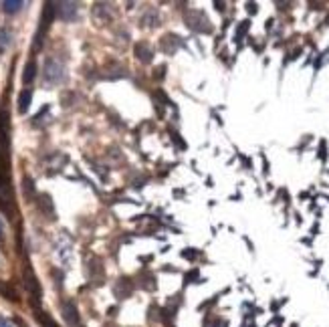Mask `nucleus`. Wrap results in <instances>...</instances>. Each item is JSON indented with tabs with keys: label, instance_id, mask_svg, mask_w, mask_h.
Wrapping results in <instances>:
<instances>
[{
	"label": "nucleus",
	"instance_id": "obj_17",
	"mask_svg": "<svg viewBox=\"0 0 329 327\" xmlns=\"http://www.w3.org/2000/svg\"><path fill=\"white\" fill-rule=\"evenodd\" d=\"M0 295H4V297L10 299V301H18V295H16V291L12 289V285L2 283V281H0Z\"/></svg>",
	"mask_w": 329,
	"mask_h": 327
},
{
	"label": "nucleus",
	"instance_id": "obj_15",
	"mask_svg": "<svg viewBox=\"0 0 329 327\" xmlns=\"http://www.w3.org/2000/svg\"><path fill=\"white\" fill-rule=\"evenodd\" d=\"M35 75H37V63H35V61H29L27 67H25V73H22V81H25V85H31L33 79H35Z\"/></svg>",
	"mask_w": 329,
	"mask_h": 327
},
{
	"label": "nucleus",
	"instance_id": "obj_7",
	"mask_svg": "<svg viewBox=\"0 0 329 327\" xmlns=\"http://www.w3.org/2000/svg\"><path fill=\"white\" fill-rule=\"evenodd\" d=\"M63 317H65L67 325L71 327L79 325V311H77V307H75L73 301H65L63 303Z\"/></svg>",
	"mask_w": 329,
	"mask_h": 327
},
{
	"label": "nucleus",
	"instance_id": "obj_21",
	"mask_svg": "<svg viewBox=\"0 0 329 327\" xmlns=\"http://www.w3.org/2000/svg\"><path fill=\"white\" fill-rule=\"evenodd\" d=\"M220 319H216V317H206L204 321V327H220Z\"/></svg>",
	"mask_w": 329,
	"mask_h": 327
},
{
	"label": "nucleus",
	"instance_id": "obj_5",
	"mask_svg": "<svg viewBox=\"0 0 329 327\" xmlns=\"http://www.w3.org/2000/svg\"><path fill=\"white\" fill-rule=\"evenodd\" d=\"M55 10L61 20H75L77 16V4L75 2H59L55 4Z\"/></svg>",
	"mask_w": 329,
	"mask_h": 327
},
{
	"label": "nucleus",
	"instance_id": "obj_13",
	"mask_svg": "<svg viewBox=\"0 0 329 327\" xmlns=\"http://www.w3.org/2000/svg\"><path fill=\"white\" fill-rule=\"evenodd\" d=\"M137 281H139V287L146 289V291H154L156 285H158V283H156V275H154V273H148V271L142 273Z\"/></svg>",
	"mask_w": 329,
	"mask_h": 327
},
{
	"label": "nucleus",
	"instance_id": "obj_14",
	"mask_svg": "<svg viewBox=\"0 0 329 327\" xmlns=\"http://www.w3.org/2000/svg\"><path fill=\"white\" fill-rule=\"evenodd\" d=\"M35 319L41 323V327H59L57 323H55V319H53L46 311L39 309V307H35Z\"/></svg>",
	"mask_w": 329,
	"mask_h": 327
},
{
	"label": "nucleus",
	"instance_id": "obj_3",
	"mask_svg": "<svg viewBox=\"0 0 329 327\" xmlns=\"http://www.w3.org/2000/svg\"><path fill=\"white\" fill-rule=\"evenodd\" d=\"M55 14H57V10H55V4H51V2H46L44 4V8H42V16H41V27H39V33H37V41H35V49H39L42 42V35L46 33V29L51 27V22H53V18H55Z\"/></svg>",
	"mask_w": 329,
	"mask_h": 327
},
{
	"label": "nucleus",
	"instance_id": "obj_10",
	"mask_svg": "<svg viewBox=\"0 0 329 327\" xmlns=\"http://www.w3.org/2000/svg\"><path fill=\"white\" fill-rule=\"evenodd\" d=\"M135 57H137V61H142V63H152L154 51L150 49L148 42H137V44H135Z\"/></svg>",
	"mask_w": 329,
	"mask_h": 327
},
{
	"label": "nucleus",
	"instance_id": "obj_26",
	"mask_svg": "<svg viewBox=\"0 0 329 327\" xmlns=\"http://www.w3.org/2000/svg\"><path fill=\"white\" fill-rule=\"evenodd\" d=\"M0 327H12V323H10L8 319H4V317H0Z\"/></svg>",
	"mask_w": 329,
	"mask_h": 327
},
{
	"label": "nucleus",
	"instance_id": "obj_25",
	"mask_svg": "<svg viewBox=\"0 0 329 327\" xmlns=\"http://www.w3.org/2000/svg\"><path fill=\"white\" fill-rule=\"evenodd\" d=\"M182 256H184V259H194V256H196V252H194V250H184V252H182Z\"/></svg>",
	"mask_w": 329,
	"mask_h": 327
},
{
	"label": "nucleus",
	"instance_id": "obj_29",
	"mask_svg": "<svg viewBox=\"0 0 329 327\" xmlns=\"http://www.w3.org/2000/svg\"><path fill=\"white\" fill-rule=\"evenodd\" d=\"M0 237H2V222H0Z\"/></svg>",
	"mask_w": 329,
	"mask_h": 327
},
{
	"label": "nucleus",
	"instance_id": "obj_19",
	"mask_svg": "<svg viewBox=\"0 0 329 327\" xmlns=\"http://www.w3.org/2000/svg\"><path fill=\"white\" fill-rule=\"evenodd\" d=\"M10 31L8 29H0V49H6L10 44Z\"/></svg>",
	"mask_w": 329,
	"mask_h": 327
},
{
	"label": "nucleus",
	"instance_id": "obj_23",
	"mask_svg": "<svg viewBox=\"0 0 329 327\" xmlns=\"http://www.w3.org/2000/svg\"><path fill=\"white\" fill-rule=\"evenodd\" d=\"M194 279H198V271H190V273H186V283H194Z\"/></svg>",
	"mask_w": 329,
	"mask_h": 327
},
{
	"label": "nucleus",
	"instance_id": "obj_2",
	"mask_svg": "<svg viewBox=\"0 0 329 327\" xmlns=\"http://www.w3.org/2000/svg\"><path fill=\"white\" fill-rule=\"evenodd\" d=\"M184 18H186V27L188 29H192L196 33H212V25H210L208 16L202 10H188Z\"/></svg>",
	"mask_w": 329,
	"mask_h": 327
},
{
	"label": "nucleus",
	"instance_id": "obj_16",
	"mask_svg": "<svg viewBox=\"0 0 329 327\" xmlns=\"http://www.w3.org/2000/svg\"><path fill=\"white\" fill-rule=\"evenodd\" d=\"M22 6H25V2H20V0H6V2H2V10H4L6 14L18 12Z\"/></svg>",
	"mask_w": 329,
	"mask_h": 327
},
{
	"label": "nucleus",
	"instance_id": "obj_1",
	"mask_svg": "<svg viewBox=\"0 0 329 327\" xmlns=\"http://www.w3.org/2000/svg\"><path fill=\"white\" fill-rule=\"evenodd\" d=\"M42 77H44V83L46 85H59V83H63L65 81V67H63V63L57 61V59H46Z\"/></svg>",
	"mask_w": 329,
	"mask_h": 327
},
{
	"label": "nucleus",
	"instance_id": "obj_8",
	"mask_svg": "<svg viewBox=\"0 0 329 327\" xmlns=\"http://www.w3.org/2000/svg\"><path fill=\"white\" fill-rule=\"evenodd\" d=\"M180 44H182V41H180L178 35H164L160 39V49L164 51L166 55H174L180 49Z\"/></svg>",
	"mask_w": 329,
	"mask_h": 327
},
{
	"label": "nucleus",
	"instance_id": "obj_28",
	"mask_svg": "<svg viewBox=\"0 0 329 327\" xmlns=\"http://www.w3.org/2000/svg\"><path fill=\"white\" fill-rule=\"evenodd\" d=\"M248 12H256V4H247Z\"/></svg>",
	"mask_w": 329,
	"mask_h": 327
},
{
	"label": "nucleus",
	"instance_id": "obj_6",
	"mask_svg": "<svg viewBox=\"0 0 329 327\" xmlns=\"http://www.w3.org/2000/svg\"><path fill=\"white\" fill-rule=\"evenodd\" d=\"M87 271H89V279H91L93 285L95 287L103 285V281H105V277H103V265H101L97 259H93V261L89 263Z\"/></svg>",
	"mask_w": 329,
	"mask_h": 327
},
{
	"label": "nucleus",
	"instance_id": "obj_27",
	"mask_svg": "<svg viewBox=\"0 0 329 327\" xmlns=\"http://www.w3.org/2000/svg\"><path fill=\"white\" fill-rule=\"evenodd\" d=\"M107 315H109V317H115V315H118V307H109Z\"/></svg>",
	"mask_w": 329,
	"mask_h": 327
},
{
	"label": "nucleus",
	"instance_id": "obj_4",
	"mask_svg": "<svg viewBox=\"0 0 329 327\" xmlns=\"http://www.w3.org/2000/svg\"><path fill=\"white\" fill-rule=\"evenodd\" d=\"M25 287L33 295V305L37 307V303L41 301V285H39V281H37V277H35V273H33L31 267L25 269Z\"/></svg>",
	"mask_w": 329,
	"mask_h": 327
},
{
	"label": "nucleus",
	"instance_id": "obj_22",
	"mask_svg": "<svg viewBox=\"0 0 329 327\" xmlns=\"http://www.w3.org/2000/svg\"><path fill=\"white\" fill-rule=\"evenodd\" d=\"M247 29H248V20H245V22L239 27V33H237V39H239V41H241V37L247 33Z\"/></svg>",
	"mask_w": 329,
	"mask_h": 327
},
{
	"label": "nucleus",
	"instance_id": "obj_18",
	"mask_svg": "<svg viewBox=\"0 0 329 327\" xmlns=\"http://www.w3.org/2000/svg\"><path fill=\"white\" fill-rule=\"evenodd\" d=\"M164 319V311L158 307V305H152L150 307V315H148V321L154 323V321H162Z\"/></svg>",
	"mask_w": 329,
	"mask_h": 327
},
{
	"label": "nucleus",
	"instance_id": "obj_12",
	"mask_svg": "<svg viewBox=\"0 0 329 327\" xmlns=\"http://www.w3.org/2000/svg\"><path fill=\"white\" fill-rule=\"evenodd\" d=\"M31 101H33V91L31 89L20 91V95H18V111L20 113H27L29 107H31Z\"/></svg>",
	"mask_w": 329,
	"mask_h": 327
},
{
	"label": "nucleus",
	"instance_id": "obj_20",
	"mask_svg": "<svg viewBox=\"0 0 329 327\" xmlns=\"http://www.w3.org/2000/svg\"><path fill=\"white\" fill-rule=\"evenodd\" d=\"M25 186V194H29V196H33V192H35V188H33V180L31 178H25V182H22Z\"/></svg>",
	"mask_w": 329,
	"mask_h": 327
},
{
	"label": "nucleus",
	"instance_id": "obj_24",
	"mask_svg": "<svg viewBox=\"0 0 329 327\" xmlns=\"http://www.w3.org/2000/svg\"><path fill=\"white\" fill-rule=\"evenodd\" d=\"M170 133H172V139H174V142H176V144H178V146H180V148H186V144H184V142H182V139H180V135H178V133H176V131H170Z\"/></svg>",
	"mask_w": 329,
	"mask_h": 327
},
{
	"label": "nucleus",
	"instance_id": "obj_9",
	"mask_svg": "<svg viewBox=\"0 0 329 327\" xmlns=\"http://www.w3.org/2000/svg\"><path fill=\"white\" fill-rule=\"evenodd\" d=\"M113 293H115L118 299H127V297H131V293H133V283H131V279L122 277V279L115 283V287H113Z\"/></svg>",
	"mask_w": 329,
	"mask_h": 327
},
{
	"label": "nucleus",
	"instance_id": "obj_11",
	"mask_svg": "<svg viewBox=\"0 0 329 327\" xmlns=\"http://www.w3.org/2000/svg\"><path fill=\"white\" fill-rule=\"evenodd\" d=\"M39 208H41L42 214H46L49 218H55V206H53V200H51L49 194L39 196Z\"/></svg>",
	"mask_w": 329,
	"mask_h": 327
}]
</instances>
